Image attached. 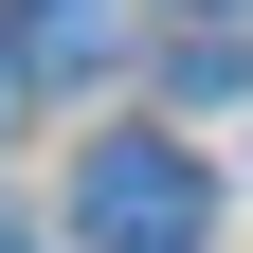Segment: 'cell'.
<instances>
[{
    "instance_id": "6da1fadb",
    "label": "cell",
    "mask_w": 253,
    "mask_h": 253,
    "mask_svg": "<svg viewBox=\"0 0 253 253\" xmlns=\"http://www.w3.org/2000/svg\"><path fill=\"white\" fill-rule=\"evenodd\" d=\"M73 235H90V253H199V235H217L199 145H163V126H109V145L73 163Z\"/></svg>"
},
{
    "instance_id": "7a4b0ae2",
    "label": "cell",
    "mask_w": 253,
    "mask_h": 253,
    "mask_svg": "<svg viewBox=\"0 0 253 253\" xmlns=\"http://www.w3.org/2000/svg\"><path fill=\"white\" fill-rule=\"evenodd\" d=\"M109 18H126V0H37V37H18V73H90V54H109Z\"/></svg>"
},
{
    "instance_id": "3957f363",
    "label": "cell",
    "mask_w": 253,
    "mask_h": 253,
    "mask_svg": "<svg viewBox=\"0 0 253 253\" xmlns=\"http://www.w3.org/2000/svg\"><path fill=\"white\" fill-rule=\"evenodd\" d=\"M0 109H18V54H0Z\"/></svg>"
}]
</instances>
